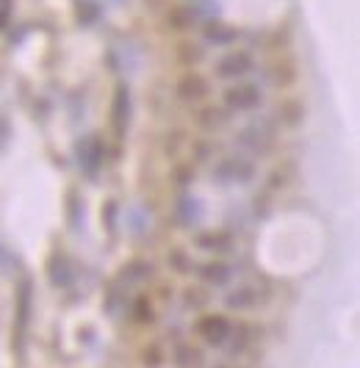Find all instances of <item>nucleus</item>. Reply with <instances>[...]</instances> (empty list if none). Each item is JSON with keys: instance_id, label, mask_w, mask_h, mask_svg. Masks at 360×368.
<instances>
[{"instance_id": "1", "label": "nucleus", "mask_w": 360, "mask_h": 368, "mask_svg": "<svg viewBox=\"0 0 360 368\" xmlns=\"http://www.w3.org/2000/svg\"><path fill=\"white\" fill-rule=\"evenodd\" d=\"M222 100H225V108L230 114L233 111L244 114V111H258L266 100V95L258 83H236V86L222 92Z\"/></svg>"}, {"instance_id": "2", "label": "nucleus", "mask_w": 360, "mask_h": 368, "mask_svg": "<svg viewBox=\"0 0 360 368\" xmlns=\"http://www.w3.org/2000/svg\"><path fill=\"white\" fill-rule=\"evenodd\" d=\"M214 174L219 183H250L258 174V169L244 155H225L214 164Z\"/></svg>"}, {"instance_id": "3", "label": "nucleus", "mask_w": 360, "mask_h": 368, "mask_svg": "<svg viewBox=\"0 0 360 368\" xmlns=\"http://www.w3.org/2000/svg\"><path fill=\"white\" fill-rule=\"evenodd\" d=\"M255 67H258V64H255V59H252L250 50H233V53L222 56V59L216 61L214 75L222 78V81H238V78H247Z\"/></svg>"}, {"instance_id": "4", "label": "nucleus", "mask_w": 360, "mask_h": 368, "mask_svg": "<svg viewBox=\"0 0 360 368\" xmlns=\"http://www.w3.org/2000/svg\"><path fill=\"white\" fill-rule=\"evenodd\" d=\"M236 141H238L241 147H247L250 153L263 155V153L272 150V144H274V133H272V125H266V122H255V125L244 128L241 133L236 136Z\"/></svg>"}, {"instance_id": "5", "label": "nucleus", "mask_w": 360, "mask_h": 368, "mask_svg": "<svg viewBox=\"0 0 360 368\" xmlns=\"http://www.w3.org/2000/svg\"><path fill=\"white\" fill-rule=\"evenodd\" d=\"M103 158H105V144L100 136H83L78 141V161H81V169L95 174L100 167H103Z\"/></svg>"}, {"instance_id": "6", "label": "nucleus", "mask_w": 360, "mask_h": 368, "mask_svg": "<svg viewBox=\"0 0 360 368\" xmlns=\"http://www.w3.org/2000/svg\"><path fill=\"white\" fill-rule=\"evenodd\" d=\"M197 330L202 333V338H205L211 346H222L230 338V333H233V324H230L222 313H211V316H205V319L197 324Z\"/></svg>"}, {"instance_id": "7", "label": "nucleus", "mask_w": 360, "mask_h": 368, "mask_svg": "<svg viewBox=\"0 0 360 368\" xmlns=\"http://www.w3.org/2000/svg\"><path fill=\"white\" fill-rule=\"evenodd\" d=\"M128 122H131V92L128 86H117L114 100H111V125L117 136H125Z\"/></svg>"}, {"instance_id": "8", "label": "nucleus", "mask_w": 360, "mask_h": 368, "mask_svg": "<svg viewBox=\"0 0 360 368\" xmlns=\"http://www.w3.org/2000/svg\"><path fill=\"white\" fill-rule=\"evenodd\" d=\"M208 92H211V86H208V81L202 78V75H197V72H189V75H183L180 81H178V89H175V95L180 97L183 102H199L208 97Z\"/></svg>"}, {"instance_id": "9", "label": "nucleus", "mask_w": 360, "mask_h": 368, "mask_svg": "<svg viewBox=\"0 0 360 368\" xmlns=\"http://www.w3.org/2000/svg\"><path fill=\"white\" fill-rule=\"evenodd\" d=\"M197 274H199L208 285L222 288V285H228L230 280H233V266H230V263H222V261H214V263H205V266L197 268Z\"/></svg>"}, {"instance_id": "10", "label": "nucleus", "mask_w": 360, "mask_h": 368, "mask_svg": "<svg viewBox=\"0 0 360 368\" xmlns=\"http://www.w3.org/2000/svg\"><path fill=\"white\" fill-rule=\"evenodd\" d=\"M197 247H199V249H208V252H216V255H225V252H233V235L202 233V235H197Z\"/></svg>"}, {"instance_id": "11", "label": "nucleus", "mask_w": 360, "mask_h": 368, "mask_svg": "<svg viewBox=\"0 0 360 368\" xmlns=\"http://www.w3.org/2000/svg\"><path fill=\"white\" fill-rule=\"evenodd\" d=\"M202 36H205L208 44H214V47H225V44H233V42L238 39V31L230 28V25H225V23H211Z\"/></svg>"}, {"instance_id": "12", "label": "nucleus", "mask_w": 360, "mask_h": 368, "mask_svg": "<svg viewBox=\"0 0 360 368\" xmlns=\"http://www.w3.org/2000/svg\"><path fill=\"white\" fill-rule=\"evenodd\" d=\"M228 122H230L228 108H202V111H197V125L205 128V131H216V128H222Z\"/></svg>"}, {"instance_id": "13", "label": "nucleus", "mask_w": 360, "mask_h": 368, "mask_svg": "<svg viewBox=\"0 0 360 368\" xmlns=\"http://www.w3.org/2000/svg\"><path fill=\"white\" fill-rule=\"evenodd\" d=\"M225 304H228V307H236V310H247V307L258 304V291H255V288H250V285L233 288L228 297H225Z\"/></svg>"}, {"instance_id": "14", "label": "nucleus", "mask_w": 360, "mask_h": 368, "mask_svg": "<svg viewBox=\"0 0 360 368\" xmlns=\"http://www.w3.org/2000/svg\"><path fill=\"white\" fill-rule=\"evenodd\" d=\"M47 277H50V283H53V285L66 288V285H72L75 271H72V266H66L64 261H53V263L47 266Z\"/></svg>"}, {"instance_id": "15", "label": "nucleus", "mask_w": 360, "mask_h": 368, "mask_svg": "<svg viewBox=\"0 0 360 368\" xmlns=\"http://www.w3.org/2000/svg\"><path fill=\"white\" fill-rule=\"evenodd\" d=\"M175 219H178V225H183V227H192L197 219V208H194V197H180V200L175 202Z\"/></svg>"}, {"instance_id": "16", "label": "nucleus", "mask_w": 360, "mask_h": 368, "mask_svg": "<svg viewBox=\"0 0 360 368\" xmlns=\"http://www.w3.org/2000/svg\"><path fill=\"white\" fill-rule=\"evenodd\" d=\"M75 11H78V20L83 25H95L100 17H103V8H100L98 0H78Z\"/></svg>"}, {"instance_id": "17", "label": "nucleus", "mask_w": 360, "mask_h": 368, "mask_svg": "<svg viewBox=\"0 0 360 368\" xmlns=\"http://www.w3.org/2000/svg\"><path fill=\"white\" fill-rule=\"evenodd\" d=\"M150 277H153V263H147V261H133L122 271V280H128V283H144Z\"/></svg>"}, {"instance_id": "18", "label": "nucleus", "mask_w": 360, "mask_h": 368, "mask_svg": "<svg viewBox=\"0 0 360 368\" xmlns=\"http://www.w3.org/2000/svg\"><path fill=\"white\" fill-rule=\"evenodd\" d=\"M166 261H169V266L175 268L178 274H186V271H192V268H194V261H192V258H189V252H183V249H169Z\"/></svg>"}, {"instance_id": "19", "label": "nucleus", "mask_w": 360, "mask_h": 368, "mask_svg": "<svg viewBox=\"0 0 360 368\" xmlns=\"http://www.w3.org/2000/svg\"><path fill=\"white\" fill-rule=\"evenodd\" d=\"M169 20H172V28H192L197 23V14L192 8H175L169 14Z\"/></svg>"}, {"instance_id": "20", "label": "nucleus", "mask_w": 360, "mask_h": 368, "mask_svg": "<svg viewBox=\"0 0 360 368\" xmlns=\"http://www.w3.org/2000/svg\"><path fill=\"white\" fill-rule=\"evenodd\" d=\"M136 321H153L156 319V313H153V304H150V299L147 297H139L136 299Z\"/></svg>"}, {"instance_id": "21", "label": "nucleus", "mask_w": 360, "mask_h": 368, "mask_svg": "<svg viewBox=\"0 0 360 368\" xmlns=\"http://www.w3.org/2000/svg\"><path fill=\"white\" fill-rule=\"evenodd\" d=\"M183 302H186V304H192V307H202V304L208 302V291H202V288H186Z\"/></svg>"}, {"instance_id": "22", "label": "nucleus", "mask_w": 360, "mask_h": 368, "mask_svg": "<svg viewBox=\"0 0 360 368\" xmlns=\"http://www.w3.org/2000/svg\"><path fill=\"white\" fill-rule=\"evenodd\" d=\"M202 59H205V44H186V47H183V61L197 64V61H202Z\"/></svg>"}, {"instance_id": "23", "label": "nucleus", "mask_w": 360, "mask_h": 368, "mask_svg": "<svg viewBox=\"0 0 360 368\" xmlns=\"http://www.w3.org/2000/svg\"><path fill=\"white\" fill-rule=\"evenodd\" d=\"M11 14H14V0H0V31L11 23Z\"/></svg>"}, {"instance_id": "24", "label": "nucleus", "mask_w": 360, "mask_h": 368, "mask_svg": "<svg viewBox=\"0 0 360 368\" xmlns=\"http://www.w3.org/2000/svg\"><path fill=\"white\" fill-rule=\"evenodd\" d=\"M194 158L197 161H208V158H211V153H214V144H211V141H197L194 144Z\"/></svg>"}, {"instance_id": "25", "label": "nucleus", "mask_w": 360, "mask_h": 368, "mask_svg": "<svg viewBox=\"0 0 360 368\" xmlns=\"http://www.w3.org/2000/svg\"><path fill=\"white\" fill-rule=\"evenodd\" d=\"M175 177H178V183H180V186H186V183L194 177V169L192 167H178L175 169Z\"/></svg>"}]
</instances>
